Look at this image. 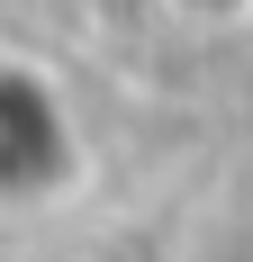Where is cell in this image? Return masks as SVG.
Masks as SVG:
<instances>
[{
	"label": "cell",
	"mask_w": 253,
	"mask_h": 262,
	"mask_svg": "<svg viewBox=\"0 0 253 262\" xmlns=\"http://www.w3.org/2000/svg\"><path fill=\"white\" fill-rule=\"evenodd\" d=\"M81 181V127L36 63L0 54V208H46Z\"/></svg>",
	"instance_id": "cell-1"
}]
</instances>
